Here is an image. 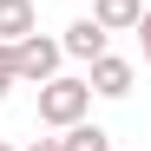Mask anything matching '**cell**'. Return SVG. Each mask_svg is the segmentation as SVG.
I'll return each instance as SVG.
<instances>
[{"label":"cell","mask_w":151,"mask_h":151,"mask_svg":"<svg viewBox=\"0 0 151 151\" xmlns=\"http://www.w3.org/2000/svg\"><path fill=\"white\" fill-rule=\"evenodd\" d=\"M59 151H112V132H99V125H66L59 132Z\"/></svg>","instance_id":"obj_7"},{"label":"cell","mask_w":151,"mask_h":151,"mask_svg":"<svg viewBox=\"0 0 151 151\" xmlns=\"http://www.w3.org/2000/svg\"><path fill=\"white\" fill-rule=\"evenodd\" d=\"M0 151H13V145H7V138H0Z\"/></svg>","instance_id":"obj_11"},{"label":"cell","mask_w":151,"mask_h":151,"mask_svg":"<svg viewBox=\"0 0 151 151\" xmlns=\"http://www.w3.org/2000/svg\"><path fill=\"white\" fill-rule=\"evenodd\" d=\"M33 27H40L33 0H0V40H7V46H13V40H27Z\"/></svg>","instance_id":"obj_6"},{"label":"cell","mask_w":151,"mask_h":151,"mask_svg":"<svg viewBox=\"0 0 151 151\" xmlns=\"http://www.w3.org/2000/svg\"><path fill=\"white\" fill-rule=\"evenodd\" d=\"M59 66H66L59 40H46L40 27H33L27 40H13V79H20V86H46V79H53Z\"/></svg>","instance_id":"obj_2"},{"label":"cell","mask_w":151,"mask_h":151,"mask_svg":"<svg viewBox=\"0 0 151 151\" xmlns=\"http://www.w3.org/2000/svg\"><path fill=\"white\" fill-rule=\"evenodd\" d=\"M92 112V86L72 79V72H53V79L40 86V125H53V132H66V125H79Z\"/></svg>","instance_id":"obj_1"},{"label":"cell","mask_w":151,"mask_h":151,"mask_svg":"<svg viewBox=\"0 0 151 151\" xmlns=\"http://www.w3.org/2000/svg\"><path fill=\"white\" fill-rule=\"evenodd\" d=\"M105 40H112V33L99 27L92 13H86V20H72V27L59 33V53H66V59H86V66H92L99 53H105Z\"/></svg>","instance_id":"obj_4"},{"label":"cell","mask_w":151,"mask_h":151,"mask_svg":"<svg viewBox=\"0 0 151 151\" xmlns=\"http://www.w3.org/2000/svg\"><path fill=\"white\" fill-rule=\"evenodd\" d=\"M138 13H145V0H92V20H99L105 33H132Z\"/></svg>","instance_id":"obj_5"},{"label":"cell","mask_w":151,"mask_h":151,"mask_svg":"<svg viewBox=\"0 0 151 151\" xmlns=\"http://www.w3.org/2000/svg\"><path fill=\"white\" fill-rule=\"evenodd\" d=\"M27 151H59V138H33V145H27Z\"/></svg>","instance_id":"obj_10"},{"label":"cell","mask_w":151,"mask_h":151,"mask_svg":"<svg viewBox=\"0 0 151 151\" xmlns=\"http://www.w3.org/2000/svg\"><path fill=\"white\" fill-rule=\"evenodd\" d=\"M132 33H138V46H145V66H151V7L138 13V27H132Z\"/></svg>","instance_id":"obj_9"},{"label":"cell","mask_w":151,"mask_h":151,"mask_svg":"<svg viewBox=\"0 0 151 151\" xmlns=\"http://www.w3.org/2000/svg\"><path fill=\"white\" fill-rule=\"evenodd\" d=\"M13 86H20V79H13V46H7V40H0V99H7Z\"/></svg>","instance_id":"obj_8"},{"label":"cell","mask_w":151,"mask_h":151,"mask_svg":"<svg viewBox=\"0 0 151 151\" xmlns=\"http://www.w3.org/2000/svg\"><path fill=\"white\" fill-rule=\"evenodd\" d=\"M132 79H138L132 59H118V53H99V59H92V72H86V86H92L99 99H125V92H132Z\"/></svg>","instance_id":"obj_3"}]
</instances>
